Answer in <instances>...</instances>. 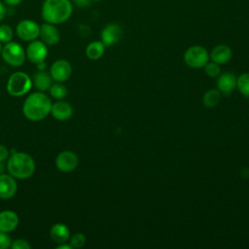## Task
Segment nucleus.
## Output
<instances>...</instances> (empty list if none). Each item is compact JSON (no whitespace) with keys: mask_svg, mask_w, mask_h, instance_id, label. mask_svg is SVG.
Masks as SVG:
<instances>
[{"mask_svg":"<svg viewBox=\"0 0 249 249\" xmlns=\"http://www.w3.org/2000/svg\"><path fill=\"white\" fill-rule=\"evenodd\" d=\"M10 152L9 150L2 144H0V161H5L9 159Z\"/></svg>","mask_w":249,"mask_h":249,"instance_id":"nucleus-29","label":"nucleus"},{"mask_svg":"<svg viewBox=\"0 0 249 249\" xmlns=\"http://www.w3.org/2000/svg\"><path fill=\"white\" fill-rule=\"evenodd\" d=\"M236 88L242 95L249 96V73H243L237 78Z\"/></svg>","mask_w":249,"mask_h":249,"instance_id":"nucleus-23","label":"nucleus"},{"mask_svg":"<svg viewBox=\"0 0 249 249\" xmlns=\"http://www.w3.org/2000/svg\"><path fill=\"white\" fill-rule=\"evenodd\" d=\"M70 245L72 248H81L86 243V236L82 232H77L70 236Z\"/></svg>","mask_w":249,"mask_h":249,"instance_id":"nucleus-26","label":"nucleus"},{"mask_svg":"<svg viewBox=\"0 0 249 249\" xmlns=\"http://www.w3.org/2000/svg\"><path fill=\"white\" fill-rule=\"evenodd\" d=\"M22 0H4V3L10 7H15L18 5Z\"/></svg>","mask_w":249,"mask_h":249,"instance_id":"nucleus-31","label":"nucleus"},{"mask_svg":"<svg viewBox=\"0 0 249 249\" xmlns=\"http://www.w3.org/2000/svg\"><path fill=\"white\" fill-rule=\"evenodd\" d=\"M57 249H72V246L70 244H65V243H61L58 244V246L56 247Z\"/></svg>","mask_w":249,"mask_h":249,"instance_id":"nucleus-32","label":"nucleus"},{"mask_svg":"<svg viewBox=\"0 0 249 249\" xmlns=\"http://www.w3.org/2000/svg\"><path fill=\"white\" fill-rule=\"evenodd\" d=\"M209 60L207 50L201 46H193L186 50L184 53L185 63L192 68H201Z\"/></svg>","mask_w":249,"mask_h":249,"instance_id":"nucleus-6","label":"nucleus"},{"mask_svg":"<svg viewBox=\"0 0 249 249\" xmlns=\"http://www.w3.org/2000/svg\"><path fill=\"white\" fill-rule=\"evenodd\" d=\"M104 51L105 46L101 41H93L87 46L86 55L91 60H96L103 55Z\"/></svg>","mask_w":249,"mask_h":249,"instance_id":"nucleus-20","label":"nucleus"},{"mask_svg":"<svg viewBox=\"0 0 249 249\" xmlns=\"http://www.w3.org/2000/svg\"><path fill=\"white\" fill-rule=\"evenodd\" d=\"M52 105V100L46 93L43 91L33 92L24 100L22 105V113L29 121H42L49 114H51Z\"/></svg>","mask_w":249,"mask_h":249,"instance_id":"nucleus-1","label":"nucleus"},{"mask_svg":"<svg viewBox=\"0 0 249 249\" xmlns=\"http://www.w3.org/2000/svg\"><path fill=\"white\" fill-rule=\"evenodd\" d=\"M73 6L70 0H45L42 5V18L49 23L59 24L68 20Z\"/></svg>","mask_w":249,"mask_h":249,"instance_id":"nucleus-2","label":"nucleus"},{"mask_svg":"<svg viewBox=\"0 0 249 249\" xmlns=\"http://www.w3.org/2000/svg\"><path fill=\"white\" fill-rule=\"evenodd\" d=\"M9 174L16 179H27L35 171V161L33 158L23 152H15L9 159L6 165Z\"/></svg>","mask_w":249,"mask_h":249,"instance_id":"nucleus-3","label":"nucleus"},{"mask_svg":"<svg viewBox=\"0 0 249 249\" xmlns=\"http://www.w3.org/2000/svg\"><path fill=\"white\" fill-rule=\"evenodd\" d=\"M2 45H1V42H0V55H1V53H2Z\"/></svg>","mask_w":249,"mask_h":249,"instance_id":"nucleus-35","label":"nucleus"},{"mask_svg":"<svg viewBox=\"0 0 249 249\" xmlns=\"http://www.w3.org/2000/svg\"><path fill=\"white\" fill-rule=\"evenodd\" d=\"M18 216L12 210H3L0 212V231L11 232L17 229L18 225Z\"/></svg>","mask_w":249,"mask_h":249,"instance_id":"nucleus-14","label":"nucleus"},{"mask_svg":"<svg viewBox=\"0 0 249 249\" xmlns=\"http://www.w3.org/2000/svg\"><path fill=\"white\" fill-rule=\"evenodd\" d=\"M51 114L57 121H66L72 117L73 108L68 102L61 99L52 105Z\"/></svg>","mask_w":249,"mask_h":249,"instance_id":"nucleus-15","label":"nucleus"},{"mask_svg":"<svg viewBox=\"0 0 249 249\" xmlns=\"http://www.w3.org/2000/svg\"><path fill=\"white\" fill-rule=\"evenodd\" d=\"M72 73L71 64L65 59H57L54 61L50 69V74L53 81L63 83L67 81Z\"/></svg>","mask_w":249,"mask_h":249,"instance_id":"nucleus-10","label":"nucleus"},{"mask_svg":"<svg viewBox=\"0 0 249 249\" xmlns=\"http://www.w3.org/2000/svg\"><path fill=\"white\" fill-rule=\"evenodd\" d=\"M25 53L27 58L31 62L38 64L45 61L48 55V48L44 42L39 40H33L27 46Z\"/></svg>","mask_w":249,"mask_h":249,"instance_id":"nucleus-9","label":"nucleus"},{"mask_svg":"<svg viewBox=\"0 0 249 249\" xmlns=\"http://www.w3.org/2000/svg\"><path fill=\"white\" fill-rule=\"evenodd\" d=\"M50 236L54 243H66L70 238L69 228L62 223L53 224L50 230Z\"/></svg>","mask_w":249,"mask_h":249,"instance_id":"nucleus-16","label":"nucleus"},{"mask_svg":"<svg viewBox=\"0 0 249 249\" xmlns=\"http://www.w3.org/2000/svg\"><path fill=\"white\" fill-rule=\"evenodd\" d=\"M231 49L227 45H218L209 53V58L218 64H225L231 58Z\"/></svg>","mask_w":249,"mask_h":249,"instance_id":"nucleus-18","label":"nucleus"},{"mask_svg":"<svg viewBox=\"0 0 249 249\" xmlns=\"http://www.w3.org/2000/svg\"><path fill=\"white\" fill-rule=\"evenodd\" d=\"M122 35L123 29L119 24L109 23L101 31V42L105 47H111L119 42Z\"/></svg>","mask_w":249,"mask_h":249,"instance_id":"nucleus-11","label":"nucleus"},{"mask_svg":"<svg viewBox=\"0 0 249 249\" xmlns=\"http://www.w3.org/2000/svg\"><path fill=\"white\" fill-rule=\"evenodd\" d=\"M16 32L19 39L26 42H31L39 37L40 26L34 20L23 19L18 23Z\"/></svg>","mask_w":249,"mask_h":249,"instance_id":"nucleus-7","label":"nucleus"},{"mask_svg":"<svg viewBox=\"0 0 249 249\" xmlns=\"http://www.w3.org/2000/svg\"><path fill=\"white\" fill-rule=\"evenodd\" d=\"M5 171V164H4V161H0V174L4 173Z\"/></svg>","mask_w":249,"mask_h":249,"instance_id":"nucleus-34","label":"nucleus"},{"mask_svg":"<svg viewBox=\"0 0 249 249\" xmlns=\"http://www.w3.org/2000/svg\"><path fill=\"white\" fill-rule=\"evenodd\" d=\"M32 84L35 86V88L39 91L44 92V91L50 89L51 86L53 85V78L50 73H48L44 70H40L34 75Z\"/></svg>","mask_w":249,"mask_h":249,"instance_id":"nucleus-19","label":"nucleus"},{"mask_svg":"<svg viewBox=\"0 0 249 249\" xmlns=\"http://www.w3.org/2000/svg\"><path fill=\"white\" fill-rule=\"evenodd\" d=\"M78 156L72 151H62L55 158V166L61 172H71L78 166Z\"/></svg>","mask_w":249,"mask_h":249,"instance_id":"nucleus-8","label":"nucleus"},{"mask_svg":"<svg viewBox=\"0 0 249 249\" xmlns=\"http://www.w3.org/2000/svg\"><path fill=\"white\" fill-rule=\"evenodd\" d=\"M18 191V184L16 178L11 174H0V198L10 199Z\"/></svg>","mask_w":249,"mask_h":249,"instance_id":"nucleus-12","label":"nucleus"},{"mask_svg":"<svg viewBox=\"0 0 249 249\" xmlns=\"http://www.w3.org/2000/svg\"><path fill=\"white\" fill-rule=\"evenodd\" d=\"M1 55L4 61L13 67H18L22 65L26 57L25 51L21 45L13 41L5 44V46L2 48Z\"/></svg>","mask_w":249,"mask_h":249,"instance_id":"nucleus-5","label":"nucleus"},{"mask_svg":"<svg viewBox=\"0 0 249 249\" xmlns=\"http://www.w3.org/2000/svg\"><path fill=\"white\" fill-rule=\"evenodd\" d=\"M12 238L8 234V232H4L0 231V249H6L11 246Z\"/></svg>","mask_w":249,"mask_h":249,"instance_id":"nucleus-28","label":"nucleus"},{"mask_svg":"<svg viewBox=\"0 0 249 249\" xmlns=\"http://www.w3.org/2000/svg\"><path fill=\"white\" fill-rule=\"evenodd\" d=\"M10 247L12 249H29L31 247V245L25 239L18 238L16 240H12Z\"/></svg>","mask_w":249,"mask_h":249,"instance_id":"nucleus-27","label":"nucleus"},{"mask_svg":"<svg viewBox=\"0 0 249 249\" xmlns=\"http://www.w3.org/2000/svg\"><path fill=\"white\" fill-rule=\"evenodd\" d=\"M222 94L219 89H210L203 94L202 103L205 107L212 108L219 104Z\"/></svg>","mask_w":249,"mask_h":249,"instance_id":"nucleus-21","label":"nucleus"},{"mask_svg":"<svg viewBox=\"0 0 249 249\" xmlns=\"http://www.w3.org/2000/svg\"><path fill=\"white\" fill-rule=\"evenodd\" d=\"M6 13H7V9H6V6L4 3H2L0 1V21L3 20V18H5L6 16Z\"/></svg>","mask_w":249,"mask_h":249,"instance_id":"nucleus-30","label":"nucleus"},{"mask_svg":"<svg viewBox=\"0 0 249 249\" xmlns=\"http://www.w3.org/2000/svg\"><path fill=\"white\" fill-rule=\"evenodd\" d=\"M32 85V80L26 73L18 71L10 76L7 82V91L15 97L22 96L31 89Z\"/></svg>","mask_w":249,"mask_h":249,"instance_id":"nucleus-4","label":"nucleus"},{"mask_svg":"<svg viewBox=\"0 0 249 249\" xmlns=\"http://www.w3.org/2000/svg\"><path fill=\"white\" fill-rule=\"evenodd\" d=\"M204 72L210 78H217L221 74L220 64H218L214 61L207 62L204 66Z\"/></svg>","mask_w":249,"mask_h":249,"instance_id":"nucleus-25","label":"nucleus"},{"mask_svg":"<svg viewBox=\"0 0 249 249\" xmlns=\"http://www.w3.org/2000/svg\"><path fill=\"white\" fill-rule=\"evenodd\" d=\"M49 90L51 95L57 100L64 99L68 93L67 88L62 83H58V82H56L55 84H53Z\"/></svg>","mask_w":249,"mask_h":249,"instance_id":"nucleus-22","label":"nucleus"},{"mask_svg":"<svg viewBox=\"0 0 249 249\" xmlns=\"http://www.w3.org/2000/svg\"><path fill=\"white\" fill-rule=\"evenodd\" d=\"M14 36V31L12 27L8 24H1L0 25V42L1 43H8L12 41Z\"/></svg>","mask_w":249,"mask_h":249,"instance_id":"nucleus-24","label":"nucleus"},{"mask_svg":"<svg viewBox=\"0 0 249 249\" xmlns=\"http://www.w3.org/2000/svg\"><path fill=\"white\" fill-rule=\"evenodd\" d=\"M217 87L218 89L223 93H231L236 88V80L234 74L231 72L222 73L217 77Z\"/></svg>","mask_w":249,"mask_h":249,"instance_id":"nucleus-17","label":"nucleus"},{"mask_svg":"<svg viewBox=\"0 0 249 249\" xmlns=\"http://www.w3.org/2000/svg\"><path fill=\"white\" fill-rule=\"evenodd\" d=\"M39 37L47 46H53L58 43L60 34L58 29L55 27V24L46 22L40 26Z\"/></svg>","mask_w":249,"mask_h":249,"instance_id":"nucleus-13","label":"nucleus"},{"mask_svg":"<svg viewBox=\"0 0 249 249\" xmlns=\"http://www.w3.org/2000/svg\"><path fill=\"white\" fill-rule=\"evenodd\" d=\"M75 3L79 6H84L85 4H89V1L88 0H74Z\"/></svg>","mask_w":249,"mask_h":249,"instance_id":"nucleus-33","label":"nucleus"},{"mask_svg":"<svg viewBox=\"0 0 249 249\" xmlns=\"http://www.w3.org/2000/svg\"><path fill=\"white\" fill-rule=\"evenodd\" d=\"M93 1H101V0H93Z\"/></svg>","mask_w":249,"mask_h":249,"instance_id":"nucleus-36","label":"nucleus"}]
</instances>
